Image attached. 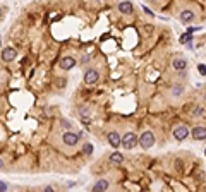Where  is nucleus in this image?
Returning <instances> with one entry per match:
<instances>
[{
	"mask_svg": "<svg viewBox=\"0 0 206 192\" xmlns=\"http://www.w3.org/2000/svg\"><path fill=\"white\" fill-rule=\"evenodd\" d=\"M154 141H156V137H154V134L151 130H144V132L139 136V146H141L143 149H149V148L154 146Z\"/></svg>",
	"mask_w": 206,
	"mask_h": 192,
	"instance_id": "obj_1",
	"label": "nucleus"
},
{
	"mask_svg": "<svg viewBox=\"0 0 206 192\" xmlns=\"http://www.w3.org/2000/svg\"><path fill=\"white\" fill-rule=\"evenodd\" d=\"M81 139V134H76V132H71V130H65L62 134V143L65 144L67 148H74Z\"/></svg>",
	"mask_w": 206,
	"mask_h": 192,
	"instance_id": "obj_2",
	"label": "nucleus"
},
{
	"mask_svg": "<svg viewBox=\"0 0 206 192\" xmlns=\"http://www.w3.org/2000/svg\"><path fill=\"white\" fill-rule=\"evenodd\" d=\"M136 144H139V137L136 136L134 132H127L122 136V148L124 149H132Z\"/></svg>",
	"mask_w": 206,
	"mask_h": 192,
	"instance_id": "obj_3",
	"label": "nucleus"
},
{
	"mask_svg": "<svg viewBox=\"0 0 206 192\" xmlns=\"http://www.w3.org/2000/svg\"><path fill=\"white\" fill-rule=\"evenodd\" d=\"M172 136H174L175 141H184L191 136V130L187 125H177V127L174 129V132H172Z\"/></svg>",
	"mask_w": 206,
	"mask_h": 192,
	"instance_id": "obj_4",
	"label": "nucleus"
},
{
	"mask_svg": "<svg viewBox=\"0 0 206 192\" xmlns=\"http://www.w3.org/2000/svg\"><path fill=\"white\" fill-rule=\"evenodd\" d=\"M106 139H108V144L113 149H119V146H122V136L117 130H112V132L106 134Z\"/></svg>",
	"mask_w": 206,
	"mask_h": 192,
	"instance_id": "obj_5",
	"label": "nucleus"
},
{
	"mask_svg": "<svg viewBox=\"0 0 206 192\" xmlns=\"http://www.w3.org/2000/svg\"><path fill=\"white\" fill-rule=\"evenodd\" d=\"M98 79H100V72L96 69H88L84 72V84H95V82H98Z\"/></svg>",
	"mask_w": 206,
	"mask_h": 192,
	"instance_id": "obj_6",
	"label": "nucleus"
},
{
	"mask_svg": "<svg viewBox=\"0 0 206 192\" xmlns=\"http://www.w3.org/2000/svg\"><path fill=\"white\" fill-rule=\"evenodd\" d=\"M191 137L194 141H204L206 139V127L204 125H196L191 130Z\"/></svg>",
	"mask_w": 206,
	"mask_h": 192,
	"instance_id": "obj_7",
	"label": "nucleus"
},
{
	"mask_svg": "<svg viewBox=\"0 0 206 192\" xmlns=\"http://www.w3.org/2000/svg\"><path fill=\"white\" fill-rule=\"evenodd\" d=\"M17 57V50L12 48V46H5V48L2 50V60L3 62H12V60H16Z\"/></svg>",
	"mask_w": 206,
	"mask_h": 192,
	"instance_id": "obj_8",
	"label": "nucleus"
},
{
	"mask_svg": "<svg viewBox=\"0 0 206 192\" xmlns=\"http://www.w3.org/2000/svg\"><path fill=\"white\" fill-rule=\"evenodd\" d=\"M108 180L106 179H100V180H96L95 182V185L91 187V192H105L106 189H108Z\"/></svg>",
	"mask_w": 206,
	"mask_h": 192,
	"instance_id": "obj_9",
	"label": "nucleus"
},
{
	"mask_svg": "<svg viewBox=\"0 0 206 192\" xmlns=\"http://www.w3.org/2000/svg\"><path fill=\"white\" fill-rule=\"evenodd\" d=\"M74 65H76L74 57H62V60H60V69L62 70H71Z\"/></svg>",
	"mask_w": 206,
	"mask_h": 192,
	"instance_id": "obj_10",
	"label": "nucleus"
},
{
	"mask_svg": "<svg viewBox=\"0 0 206 192\" xmlns=\"http://www.w3.org/2000/svg\"><path fill=\"white\" fill-rule=\"evenodd\" d=\"M194 19H196V14H194L192 10L186 9V10H182V12H180V21H182L184 24H191Z\"/></svg>",
	"mask_w": 206,
	"mask_h": 192,
	"instance_id": "obj_11",
	"label": "nucleus"
},
{
	"mask_svg": "<svg viewBox=\"0 0 206 192\" xmlns=\"http://www.w3.org/2000/svg\"><path fill=\"white\" fill-rule=\"evenodd\" d=\"M172 67H174L175 70H186L187 69V60L177 57V59H174V62H172Z\"/></svg>",
	"mask_w": 206,
	"mask_h": 192,
	"instance_id": "obj_12",
	"label": "nucleus"
},
{
	"mask_svg": "<svg viewBox=\"0 0 206 192\" xmlns=\"http://www.w3.org/2000/svg\"><path fill=\"white\" fill-rule=\"evenodd\" d=\"M117 9L122 14H131L132 10H134V5H132V2H120L119 5H117Z\"/></svg>",
	"mask_w": 206,
	"mask_h": 192,
	"instance_id": "obj_13",
	"label": "nucleus"
},
{
	"mask_svg": "<svg viewBox=\"0 0 206 192\" xmlns=\"http://www.w3.org/2000/svg\"><path fill=\"white\" fill-rule=\"evenodd\" d=\"M124 161V154L122 153H119V151H115V153H112L110 154V163H122Z\"/></svg>",
	"mask_w": 206,
	"mask_h": 192,
	"instance_id": "obj_14",
	"label": "nucleus"
},
{
	"mask_svg": "<svg viewBox=\"0 0 206 192\" xmlns=\"http://www.w3.org/2000/svg\"><path fill=\"white\" fill-rule=\"evenodd\" d=\"M79 117L83 118L84 122H88V120H89V117H91V112H89V108H81V112H79Z\"/></svg>",
	"mask_w": 206,
	"mask_h": 192,
	"instance_id": "obj_15",
	"label": "nucleus"
},
{
	"mask_svg": "<svg viewBox=\"0 0 206 192\" xmlns=\"http://www.w3.org/2000/svg\"><path fill=\"white\" fill-rule=\"evenodd\" d=\"M93 149H95V148H93V144H91V143H86L83 146V153L84 154H93Z\"/></svg>",
	"mask_w": 206,
	"mask_h": 192,
	"instance_id": "obj_16",
	"label": "nucleus"
},
{
	"mask_svg": "<svg viewBox=\"0 0 206 192\" xmlns=\"http://www.w3.org/2000/svg\"><path fill=\"white\" fill-rule=\"evenodd\" d=\"M180 93H182V86H180V84H175L174 88H172V95H174V96H179Z\"/></svg>",
	"mask_w": 206,
	"mask_h": 192,
	"instance_id": "obj_17",
	"label": "nucleus"
},
{
	"mask_svg": "<svg viewBox=\"0 0 206 192\" xmlns=\"http://www.w3.org/2000/svg\"><path fill=\"white\" fill-rule=\"evenodd\" d=\"M203 108H201V106H194L192 108V115H194V117H198V115H203Z\"/></svg>",
	"mask_w": 206,
	"mask_h": 192,
	"instance_id": "obj_18",
	"label": "nucleus"
},
{
	"mask_svg": "<svg viewBox=\"0 0 206 192\" xmlns=\"http://www.w3.org/2000/svg\"><path fill=\"white\" fill-rule=\"evenodd\" d=\"M180 41H182V43H186V41H192V36H191V34H187V33H186V34H182V36H180Z\"/></svg>",
	"mask_w": 206,
	"mask_h": 192,
	"instance_id": "obj_19",
	"label": "nucleus"
},
{
	"mask_svg": "<svg viewBox=\"0 0 206 192\" xmlns=\"http://www.w3.org/2000/svg\"><path fill=\"white\" fill-rule=\"evenodd\" d=\"M198 70H199L201 75H206V64H199L198 65Z\"/></svg>",
	"mask_w": 206,
	"mask_h": 192,
	"instance_id": "obj_20",
	"label": "nucleus"
},
{
	"mask_svg": "<svg viewBox=\"0 0 206 192\" xmlns=\"http://www.w3.org/2000/svg\"><path fill=\"white\" fill-rule=\"evenodd\" d=\"M201 29V28H198V26H191V28H187V29H186V33H187V34H192V33H196V31H199Z\"/></svg>",
	"mask_w": 206,
	"mask_h": 192,
	"instance_id": "obj_21",
	"label": "nucleus"
},
{
	"mask_svg": "<svg viewBox=\"0 0 206 192\" xmlns=\"http://www.w3.org/2000/svg\"><path fill=\"white\" fill-rule=\"evenodd\" d=\"M5 190H7V184L2 180V182H0V192H5Z\"/></svg>",
	"mask_w": 206,
	"mask_h": 192,
	"instance_id": "obj_22",
	"label": "nucleus"
},
{
	"mask_svg": "<svg viewBox=\"0 0 206 192\" xmlns=\"http://www.w3.org/2000/svg\"><path fill=\"white\" fill-rule=\"evenodd\" d=\"M143 10H144V12L148 14V16H153V12H151V10L148 9V7H144V5H143Z\"/></svg>",
	"mask_w": 206,
	"mask_h": 192,
	"instance_id": "obj_23",
	"label": "nucleus"
},
{
	"mask_svg": "<svg viewBox=\"0 0 206 192\" xmlns=\"http://www.w3.org/2000/svg\"><path fill=\"white\" fill-rule=\"evenodd\" d=\"M41 192H55V190H53V187H50V185H48V187H45V189H43Z\"/></svg>",
	"mask_w": 206,
	"mask_h": 192,
	"instance_id": "obj_24",
	"label": "nucleus"
},
{
	"mask_svg": "<svg viewBox=\"0 0 206 192\" xmlns=\"http://www.w3.org/2000/svg\"><path fill=\"white\" fill-rule=\"evenodd\" d=\"M62 124H64V127H65V129H71V124H69L67 120H62Z\"/></svg>",
	"mask_w": 206,
	"mask_h": 192,
	"instance_id": "obj_25",
	"label": "nucleus"
},
{
	"mask_svg": "<svg viewBox=\"0 0 206 192\" xmlns=\"http://www.w3.org/2000/svg\"><path fill=\"white\" fill-rule=\"evenodd\" d=\"M203 100H204V103H206V91L203 93Z\"/></svg>",
	"mask_w": 206,
	"mask_h": 192,
	"instance_id": "obj_26",
	"label": "nucleus"
},
{
	"mask_svg": "<svg viewBox=\"0 0 206 192\" xmlns=\"http://www.w3.org/2000/svg\"><path fill=\"white\" fill-rule=\"evenodd\" d=\"M204 154H206V149H204Z\"/></svg>",
	"mask_w": 206,
	"mask_h": 192,
	"instance_id": "obj_27",
	"label": "nucleus"
}]
</instances>
